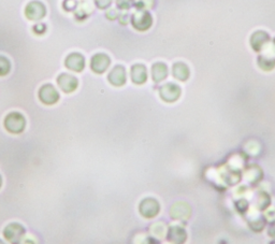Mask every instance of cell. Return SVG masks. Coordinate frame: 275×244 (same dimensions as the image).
Here are the masks:
<instances>
[{
  "label": "cell",
  "mask_w": 275,
  "mask_h": 244,
  "mask_svg": "<svg viewBox=\"0 0 275 244\" xmlns=\"http://www.w3.org/2000/svg\"><path fill=\"white\" fill-rule=\"evenodd\" d=\"M142 244H160V243H159V241L156 240L155 238L149 237V238H147V239H145V240L143 241Z\"/></svg>",
  "instance_id": "18"
},
{
  "label": "cell",
  "mask_w": 275,
  "mask_h": 244,
  "mask_svg": "<svg viewBox=\"0 0 275 244\" xmlns=\"http://www.w3.org/2000/svg\"><path fill=\"white\" fill-rule=\"evenodd\" d=\"M167 240L172 244H184L187 240V232L181 226H171L167 231Z\"/></svg>",
  "instance_id": "6"
},
{
  "label": "cell",
  "mask_w": 275,
  "mask_h": 244,
  "mask_svg": "<svg viewBox=\"0 0 275 244\" xmlns=\"http://www.w3.org/2000/svg\"><path fill=\"white\" fill-rule=\"evenodd\" d=\"M25 14L30 21H39L44 18L45 7L39 2H33L26 7Z\"/></svg>",
  "instance_id": "9"
},
{
  "label": "cell",
  "mask_w": 275,
  "mask_h": 244,
  "mask_svg": "<svg viewBox=\"0 0 275 244\" xmlns=\"http://www.w3.org/2000/svg\"><path fill=\"white\" fill-rule=\"evenodd\" d=\"M34 30L38 35H41V34H43V32L45 30V27L42 24H39L38 26L34 27Z\"/></svg>",
  "instance_id": "19"
},
{
  "label": "cell",
  "mask_w": 275,
  "mask_h": 244,
  "mask_svg": "<svg viewBox=\"0 0 275 244\" xmlns=\"http://www.w3.org/2000/svg\"><path fill=\"white\" fill-rule=\"evenodd\" d=\"M140 214L145 218H154L160 212V204L155 198H145L139 205Z\"/></svg>",
  "instance_id": "3"
},
{
  "label": "cell",
  "mask_w": 275,
  "mask_h": 244,
  "mask_svg": "<svg viewBox=\"0 0 275 244\" xmlns=\"http://www.w3.org/2000/svg\"><path fill=\"white\" fill-rule=\"evenodd\" d=\"M192 214V209L185 202L174 203L170 209V215L173 219H188Z\"/></svg>",
  "instance_id": "8"
},
{
  "label": "cell",
  "mask_w": 275,
  "mask_h": 244,
  "mask_svg": "<svg viewBox=\"0 0 275 244\" xmlns=\"http://www.w3.org/2000/svg\"><path fill=\"white\" fill-rule=\"evenodd\" d=\"M11 70V64L9 59L5 56H0V77H5Z\"/></svg>",
  "instance_id": "16"
},
{
  "label": "cell",
  "mask_w": 275,
  "mask_h": 244,
  "mask_svg": "<svg viewBox=\"0 0 275 244\" xmlns=\"http://www.w3.org/2000/svg\"><path fill=\"white\" fill-rule=\"evenodd\" d=\"M109 82L114 86H123L126 83V71L121 66H116L109 74Z\"/></svg>",
  "instance_id": "12"
},
{
  "label": "cell",
  "mask_w": 275,
  "mask_h": 244,
  "mask_svg": "<svg viewBox=\"0 0 275 244\" xmlns=\"http://www.w3.org/2000/svg\"><path fill=\"white\" fill-rule=\"evenodd\" d=\"M5 239L11 244H21L22 240L24 239L26 234V229L24 226L19 223H11L7 225L4 229Z\"/></svg>",
  "instance_id": "2"
},
{
  "label": "cell",
  "mask_w": 275,
  "mask_h": 244,
  "mask_svg": "<svg viewBox=\"0 0 275 244\" xmlns=\"http://www.w3.org/2000/svg\"><path fill=\"white\" fill-rule=\"evenodd\" d=\"M268 233H269V235H271L272 238H275V222H273L272 225L270 226V229H269Z\"/></svg>",
  "instance_id": "20"
},
{
  "label": "cell",
  "mask_w": 275,
  "mask_h": 244,
  "mask_svg": "<svg viewBox=\"0 0 275 244\" xmlns=\"http://www.w3.org/2000/svg\"><path fill=\"white\" fill-rule=\"evenodd\" d=\"M168 70L164 64H156L153 67V80L155 82H160L167 78Z\"/></svg>",
  "instance_id": "14"
},
{
  "label": "cell",
  "mask_w": 275,
  "mask_h": 244,
  "mask_svg": "<svg viewBox=\"0 0 275 244\" xmlns=\"http://www.w3.org/2000/svg\"><path fill=\"white\" fill-rule=\"evenodd\" d=\"M57 83L58 86L60 87L64 93L70 94L73 93V91L78 88L79 86V81L73 75L67 74V73H62L57 78Z\"/></svg>",
  "instance_id": "5"
},
{
  "label": "cell",
  "mask_w": 275,
  "mask_h": 244,
  "mask_svg": "<svg viewBox=\"0 0 275 244\" xmlns=\"http://www.w3.org/2000/svg\"><path fill=\"white\" fill-rule=\"evenodd\" d=\"M148 79L147 69L142 65H135L131 69V80L135 84H143Z\"/></svg>",
  "instance_id": "13"
},
{
  "label": "cell",
  "mask_w": 275,
  "mask_h": 244,
  "mask_svg": "<svg viewBox=\"0 0 275 244\" xmlns=\"http://www.w3.org/2000/svg\"><path fill=\"white\" fill-rule=\"evenodd\" d=\"M181 95V88L172 83L165 84L164 86L160 88V97L166 102H174L178 100Z\"/></svg>",
  "instance_id": "7"
},
{
  "label": "cell",
  "mask_w": 275,
  "mask_h": 244,
  "mask_svg": "<svg viewBox=\"0 0 275 244\" xmlns=\"http://www.w3.org/2000/svg\"><path fill=\"white\" fill-rule=\"evenodd\" d=\"M23 244H35V242L32 241V240H26Z\"/></svg>",
  "instance_id": "21"
},
{
  "label": "cell",
  "mask_w": 275,
  "mask_h": 244,
  "mask_svg": "<svg viewBox=\"0 0 275 244\" xmlns=\"http://www.w3.org/2000/svg\"><path fill=\"white\" fill-rule=\"evenodd\" d=\"M110 66V58L105 54H96L91 58L90 67L91 70L96 73H103Z\"/></svg>",
  "instance_id": "10"
},
{
  "label": "cell",
  "mask_w": 275,
  "mask_h": 244,
  "mask_svg": "<svg viewBox=\"0 0 275 244\" xmlns=\"http://www.w3.org/2000/svg\"><path fill=\"white\" fill-rule=\"evenodd\" d=\"M0 244H6V243L3 240H0Z\"/></svg>",
  "instance_id": "23"
},
{
  "label": "cell",
  "mask_w": 275,
  "mask_h": 244,
  "mask_svg": "<svg viewBox=\"0 0 275 244\" xmlns=\"http://www.w3.org/2000/svg\"><path fill=\"white\" fill-rule=\"evenodd\" d=\"M3 186V178H2V175H0V188H2Z\"/></svg>",
  "instance_id": "22"
},
{
  "label": "cell",
  "mask_w": 275,
  "mask_h": 244,
  "mask_svg": "<svg viewBox=\"0 0 275 244\" xmlns=\"http://www.w3.org/2000/svg\"><path fill=\"white\" fill-rule=\"evenodd\" d=\"M65 65L68 69L75 72H81L85 67V59L79 53H72L67 57Z\"/></svg>",
  "instance_id": "11"
},
{
  "label": "cell",
  "mask_w": 275,
  "mask_h": 244,
  "mask_svg": "<svg viewBox=\"0 0 275 244\" xmlns=\"http://www.w3.org/2000/svg\"><path fill=\"white\" fill-rule=\"evenodd\" d=\"M111 3V0H96V4L99 8H101V9H104V8L108 7Z\"/></svg>",
  "instance_id": "17"
},
{
  "label": "cell",
  "mask_w": 275,
  "mask_h": 244,
  "mask_svg": "<svg viewBox=\"0 0 275 244\" xmlns=\"http://www.w3.org/2000/svg\"><path fill=\"white\" fill-rule=\"evenodd\" d=\"M5 128L8 132L18 135L24 132L26 127V119L20 112H11L5 118Z\"/></svg>",
  "instance_id": "1"
},
{
  "label": "cell",
  "mask_w": 275,
  "mask_h": 244,
  "mask_svg": "<svg viewBox=\"0 0 275 244\" xmlns=\"http://www.w3.org/2000/svg\"><path fill=\"white\" fill-rule=\"evenodd\" d=\"M39 99L44 104L52 105L59 100V94L56 88L51 84H45L39 89Z\"/></svg>",
  "instance_id": "4"
},
{
  "label": "cell",
  "mask_w": 275,
  "mask_h": 244,
  "mask_svg": "<svg viewBox=\"0 0 275 244\" xmlns=\"http://www.w3.org/2000/svg\"><path fill=\"white\" fill-rule=\"evenodd\" d=\"M173 75H174L175 79H179L181 81L187 80L188 79V75H189V71H188L187 66L186 65H183V64L174 65Z\"/></svg>",
  "instance_id": "15"
}]
</instances>
